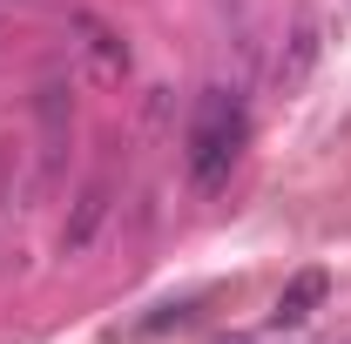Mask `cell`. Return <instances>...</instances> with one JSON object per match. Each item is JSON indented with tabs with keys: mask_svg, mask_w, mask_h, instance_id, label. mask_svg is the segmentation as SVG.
<instances>
[{
	"mask_svg": "<svg viewBox=\"0 0 351 344\" xmlns=\"http://www.w3.org/2000/svg\"><path fill=\"white\" fill-rule=\"evenodd\" d=\"M243 135H250V115L230 88H203L196 95V115H189V135H182V162H189V182L196 189H223L237 156H243Z\"/></svg>",
	"mask_w": 351,
	"mask_h": 344,
	"instance_id": "1",
	"label": "cell"
},
{
	"mask_svg": "<svg viewBox=\"0 0 351 344\" xmlns=\"http://www.w3.org/2000/svg\"><path fill=\"white\" fill-rule=\"evenodd\" d=\"M68 34H75V47H82V61L95 68V82H122V75H129V41H122L101 14L75 7V14H68Z\"/></svg>",
	"mask_w": 351,
	"mask_h": 344,
	"instance_id": "2",
	"label": "cell"
},
{
	"mask_svg": "<svg viewBox=\"0 0 351 344\" xmlns=\"http://www.w3.org/2000/svg\"><path fill=\"white\" fill-rule=\"evenodd\" d=\"M311 68H317V14H298L291 41H284V54H277V68H270V82H277V95H298Z\"/></svg>",
	"mask_w": 351,
	"mask_h": 344,
	"instance_id": "3",
	"label": "cell"
},
{
	"mask_svg": "<svg viewBox=\"0 0 351 344\" xmlns=\"http://www.w3.org/2000/svg\"><path fill=\"white\" fill-rule=\"evenodd\" d=\"M324 291H331V277H324V270H298V277L277 291V304H270V324H277V331H284V324H304L311 310L324 304Z\"/></svg>",
	"mask_w": 351,
	"mask_h": 344,
	"instance_id": "4",
	"label": "cell"
},
{
	"mask_svg": "<svg viewBox=\"0 0 351 344\" xmlns=\"http://www.w3.org/2000/svg\"><path fill=\"white\" fill-rule=\"evenodd\" d=\"M101 203H108V189L95 182V189L82 196V210H75V230H61V250H82L88 236H95V223H101Z\"/></svg>",
	"mask_w": 351,
	"mask_h": 344,
	"instance_id": "5",
	"label": "cell"
},
{
	"mask_svg": "<svg viewBox=\"0 0 351 344\" xmlns=\"http://www.w3.org/2000/svg\"><path fill=\"white\" fill-rule=\"evenodd\" d=\"M345 344H351V338H345Z\"/></svg>",
	"mask_w": 351,
	"mask_h": 344,
	"instance_id": "6",
	"label": "cell"
}]
</instances>
